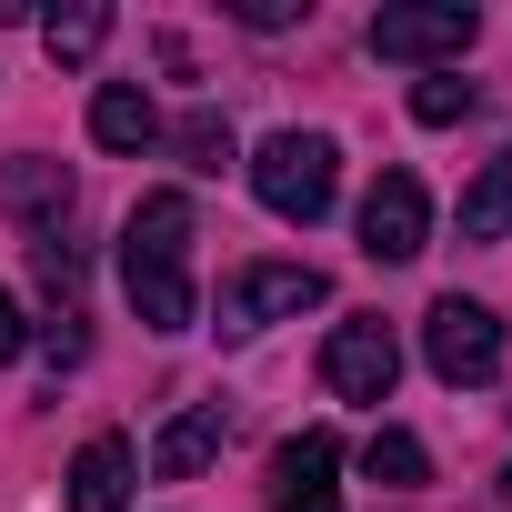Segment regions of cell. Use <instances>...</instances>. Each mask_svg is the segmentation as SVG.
<instances>
[{"label": "cell", "instance_id": "obj_1", "mask_svg": "<svg viewBox=\"0 0 512 512\" xmlns=\"http://www.w3.org/2000/svg\"><path fill=\"white\" fill-rule=\"evenodd\" d=\"M121 292L141 332H191V191H151L121 221Z\"/></svg>", "mask_w": 512, "mask_h": 512}, {"label": "cell", "instance_id": "obj_2", "mask_svg": "<svg viewBox=\"0 0 512 512\" xmlns=\"http://www.w3.org/2000/svg\"><path fill=\"white\" fill-rule=\"evenodd\" d=\"M251 191H262L272 221H322L332 191H342V151L322 131H272L262 151H251Z\"/></svg>", "mask_w": 512, "mask_h": 512}, {"label": "cell", "instance_id": "obj_3", "mask_svg": "<svg viewBox=\"0 0 512 512\" xmlns=\"http://www.w3.org/2000/svg\"><path fill=\"white\" fill-rule=\"evenodd\" d=\"M422 362H432L452 392H482V382L502 372V322H492V302L442 292V302L422 312Z\"/></svg>", "mask_w": 512, "mask_h": 512}, {"label": "cell", "instance_id": "obj_4", "mask_svg": "<svg viewBox=\"0 0 512 512\" xmlns=\"http://www.w3.org/2000/svg\"><path fill=\"white\" fill-rule=\"evenodd\" d=\"M472 41H482L472 0H392V11H372V61H462Z\"/></svg>", "mask_w": 512, "mask_h": 512}, {"label": "cell", "instance_id": "obj_5", "mask_svg": "<svg viewBox=\"0 0 512 512\" xmlns=\"http://www.w3.org/2000/svg\"><path fill=\"white\" fill-rule=\"evenodd\" d=\"M322 302H332V282L312 262H251V272L221 282V332H272V322L322 312Z\"/></svg>", "mask_w": 512, "mask_h": 512}, {"label": "cell", "instance_id": "obj_6", "mask_svg": "<svg viewBox=\"0 0 512 512\" xmlns=\"http://www.w3.org/2000/svg\"><path fill=\"white\" fill-rule=\"evenodd\" d=\"M322 382H332V402H392V382H402V342H392V322H382V312L332 322V342H322Z\"/></svg>", "mask_w": 512, "mask_h": 512}, {"label": "cell", "instance_id": "obj_7", "mask_svg": "<svg viewBox=\"0 0 512 512\" xmlns=\"http://www.w3.org/2000/svg\"><path fill=\"white\" fill-rule=\"evenodd\" d=\"M422 241H432V191L412 171H382L362 191V251H372V262H412Z\"/></svg>", "mask_w": 512, "mask_h": 512}, {"label": "cell", "instance_id": "obj_8", "mask_svg": "<svg viewBox=\"0 0 512 512\" xmlns=\"http://www.w3.org/2000/svg\"><path fill=\"white\" fill-rule=\"evenodd\" d=\"M342 432H292L282 452H272V512H342Z\"/></svg>", "mask_w": 512, "mask_h": 512}, {"label": "cell", "instance_id": "obj_9", "mask_svg": "<svg viewBox=\"0 0 512 512\" xmlns=\"http://www.w3.org/2000/svg\"><path fill=\"white\" fill-rule=\"evenodd\" d=\"M0 201L21 211V231H31V241H61V221H71V171H61V161H41V151H21L11 171H0Z\"/></svg>", "mask_w": 512, "mask_h": 512}, {"label": "cell", "instance_id": "obj_10", "mask_svg": "<svg viewBox=\"0 0 512 512\" xmlns=\"http://www.w3.org/2000/svg\"><path fill=\"white\" fill-rule=\"evenodd\" d=\"M221 432H231V412H221V402H191V412H171V422H161V442H151V472H161V482H191V472H211Z\"/></svg>", "mask_w": 512, "mask_h": 512}, {"label": "cell", "instance_id": "obj_11", "mask_svg": "<svg viewBox=\"0 0 512 512\" xmlns=\"http://www.w3.org/2000/svg\"><path fill=\"white\" fill-rule=\"evenodd\" d=\"M131 502V442L121 432H91L71 452V512H121Z\"/></svg>", "mask_w": 512, "mask_h": 512}, {"label": "cell", "instance_id": "obj_12", "mask_svg": "<svg viewBox=\"0 0 512 512\" xmlns=\"http://www.w3.org/2000/svg\"><path fill=\"white\" fill-rule=\"evenodd\" d=\"M91 141H101V151H151V141H161L151 91H141V81H101V91H91Z\"/></svg>", "mask_w": 512, "mask_h": 512}, {"label": "cell", "instance_id": "obj_13", "mask_svg": "<svg viewBox=\"0 0 512 512\" xmlns=\"http://www.w3.org/2000/svg\"><path fill=\"white\" fill-rule=\"evenodd\" d=\"M362 472H372L382 492H422V482H432V452H422L402 422H382V432L362 442Z\"/></svg>", "mask_w": 512, "mask_h": 512}, {"label": "cell", "instance_id": "obj_14", "mask_svg": "<svg viewBox=\"0 0 512 512\" xmlns=\"http://www.w3.org/2000/svg\"><path fill=\"white\" fill-rule=\"evenodd\" d=\"M512 231V151L482 161V181L462 191V241H502Z\"/></svg>", "mask_w": 512, "mask_h": 512}, {"label": "cell", "instance_id": "obj_15", "mask_svg": "<svg viewBox=\"0 0 512 512\" xmlns=\"http://www.w3.org/2000/svg\"><path fill=\"white\" fill-rule=\"evenodd\" d=\"M101 41H111V11H101V0H71V11H51V21H41V51H51V61H71V71H81Z\"/></svg>", "mask_w": 512, "mask_h": 512}, {"label": "cell", "instance_id": "obj_16", "mask_svg": "<svg viewBox=\"0 0 512 512\" xmlns=\"http://www.w3.org/2000/svg\"><path fill=\"white\" fill-rule=\"evenodd\" d=\"M472 101H482V91H472L462 71H432V81H412V121H422V131H452V121H472Z\"/></svg>", "mask_w": 512, "mask_h": 512}, {"label": "cell", "instance_id": "obj_17", "mask_svg": "<svg viewBox=\"0 0 512 512\" xmlns=\"http://www.w3.org/2000/svg\"><path fill=\"white\" fill-rule=\"evenodd\" d=\"M181 151H191V171H221V161H231V121L191 111V121H181Z\"/></svg>", "mask_w": 512, "mask_h": 512}, {"label": "cell", "instance_id": "obj_18", "mask_svg": "<svg viewBox=\"0 0 512 512\" xmlns=\"http://www.w3.org/2000/svg\"><path fill=\"white\" fill-rule=\"evenodd\" d=\"M302 11H312V0H231L241 31H282V21H302Z\"/></svg>", "mask_w": 512, "mask_h": 512}, {"label": "cell", "instance_id": "obj_19", "mask_svg": "<svg viewBox=\"0 0 512 512\" xmlns=\"http://www.w3.org/2000/svg\"><path fill=\"white\" fill-rule=\"evenodd\" d=\"M21 352H31V322H21V302H11V292H0V362H21Z\"/></svg>", "mask_w": 512, "mask_h": 512}, {"label": "cell", "instance_id": "obj_20", "mask_svg": "<svg viewBox=\"0 0 512 512\" xmlns=\"http://www.w3.org/2000/svg\"><path fill=\"white\" fill-rule=\"evenodd\" d=\"M502 502H512V472H502Z\"/></svg>", "mask_w": 512, "mask_h": 512}]
</instances>
